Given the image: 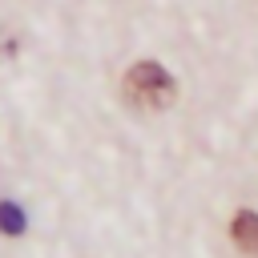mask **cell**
Wrapping results in <instances>:
<instances>
[{
    "instance_id": "obj_2",
    "label": "cell",
    "mask_w": 258,
    "mask_h": 258,
    "mask_svg": "<svg viewBox=\"0 0 258 258\" xmlns=\"http://www.w3.org/2000/svg\"><path fill=\"white\" fill-rule=\"evenodd\" d=\"M230 238H234V246L242 254L258 258V214L254 210H238L234 222H230Z\"/></svg>"
},
{
    "instance_id": "obj_3",
    "label": "cell",
    "mask_w": 258,
    "mask_h": 258,
    "mask_svg": "<svg viewBox=\"0 0 258 258\" xmlns=\"http://www.w3.org/2000/svg\"><path fill=\"white\" fill-rule=\"evenodd\" d=\"M24 226H28L24 210H20L16 202L0 198V234H4V238H16V234H24Z\"/></svg>"
},
{
    "instance_id": "obj_4",
    "label": "cell",
    "mask_w": 258,
    "mask_h": 258,
    "mask_svg": "<svg viewBox=\"0 0 258 258\" xmlns=\"http://www.w3.org/2000/svg\"><path fill=\"white\" fill-rule=\"evenodd\" d=\"M12 48H16V40H12V36H4V32H0V56H8V52H12Z\"/></svg>"
},
{
    "instance_id": "obj_1",
    "label": "cell",
    "mask_w": 258,
    "mask_h": 258,
    "mask_svg": "<svg viewBox=\"0 0 258 258\" xmlns=\"http://www.w3.org/2000/svg\"><path fill=\"white\" fill-rule=\"evenodd\" d=\"M121 89H125V101H129V105L149 109V113L169 109V105L177 101V81H173L169 69H161L157 60H137V64L125 73Z\"/></svg>"
}]
</instances>
